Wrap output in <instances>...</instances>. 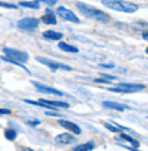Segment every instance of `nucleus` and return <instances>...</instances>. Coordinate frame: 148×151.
Wrapping results in <instances>:
<instances>
[{
    "instance_id": "obj_1",
    "label": "nucleus",
    "mask_w": 148,
    "mask_h": 151,
    "mask_svg": "<svg viewBox=\"0 0 148 151\" xmlns=\"http://www.w3.org/2000/svg\"><path fill=\"white\" fill-rule=\"evenodd\" d=\"M102 3L106 7L115 10V11H122V12H134L139 10V6L130 1H122V0H103Z\"/></svg>"
},
{
    "instance_id": "obj_2",
    "label": "nucleus",
    "mask_w": 148,
    "mask_h": 151,
    "mask_svg": "<svg viewBox=\"0 0 148 151\" xmlns=\"http://www.w3.org/2000/svg\"><path fill=\"white\" fill-rule=\"evenodd\" d=\"M77 7H78V10H80L84 15L88 17V18H95V19L100 21V22H108V21H110V17H108L106 12L100 11V10H97V8L89 7L88 4L77 3Z\"/></svg>"
},
{
    "instance_id": "obj_3",
    "label": "nucleus",
    "mask_w": 148,
    "mask_h": 151,
    "mask_svg": "<svg viewBox=\"0 0 148 151\" xmlns=\"http://www.w3.org/2000/svg\"><path fill=\"white\" fill-rule=\"evenodd\" d=\"M144 88L145 87L141 85V84H119L118 87L110 88L108 91L110 92H119V93H134V92L143 91Z\"/></svg>"
},
{
    "instance_id": "obj_4",
    "label": "nucleus",
    "mask_w": 148,
    "mask_h": 151,
    "mask_svg": "<svg viewBox=\"0 0 148 151\" xmlns=\"http://www.w3.org/2000/svg\"><path fill=\"white\" fill-rule=\"evenodd\" d=\"M4 54H6V56L7 58H10V59H14L16 60V62H19V63H22V62H26V60L29 59V55L26 54V52L24 51H18V50H14V48H3Z\"/></svg>"
},
{
    "instance_id": "obj_5",
    "label": "nucleus",
    "mask_w": 148,
    "mask_h": 151,
    "mask_svg": "<svg viewBox=\"0 0 148 151\" xmlns=\"http://www.w3.org/2000/svg\"><path fill=\"white\" fill-rule=\"evenodd\" d=\"M40 63L45 65V66H48L51 70H59V69H62V70H66V72H70L71 70V68L70 66H67V65H63V63H58V62H54V60H49L47 59V58H43V56H37L36 58Z\"/></svg>"
},
{
    "instance_id": "obj_6",
    "label": "nucleus",
    "mask_w": 148,
    "mask_h": 151,
    "mask_svg": "<svg viewBox=\"0 0 148 151\" xmlns=\"http://www.w3.org/2000/svg\"><path fill=\"white\" fill-rule=\"evenodd\" d=\"M56 12H58V15H60L64 21H69V22H74V24H78V22H80L78 17H77L73 11L67 10L66 7H59Z\"/></svg>"
},
{
    "instance_id": "obj_7",
    "label": "nucleus",
    "mask_w": 148,
    "mask_h": 151,
    "mask_svg": "<svg viewBox=\"0 0 148 151\" xmlns=\"http://www.w3.org/2000/svg\"><path fill=\"white\" fill-rule=\"evenodd\" d=\"M40 21L37 18H24V19L18 21V28L21 29H36L39 26Z\"/></svg>"
},
{
    "instance_id": "obj_8",
    "label": "nucleus",
    "mask_w": 148,
    "mask_h": 151,
    "mask_svg": "<svg viewBox=\"0 0 148 151\" xmlns=\"http://www.w3.org/2000/svg\"><path fill=\"white\" fill-rule=\"evenodd\" d=\"M33 85H34L40 92H44V93H51V95H56V96L63 95V92L58 91L55 88H51V87H47V85H43V84H39V83H36V81H33Z\"/></svg>"
},
{
    "instance_id": "obj_9",
    "label": "nucleus",
    "mask_w": 148,
    "mask_h": 151,
    "mask_svg": "<svg viewBox=\"0 0 148 151\" xmlns=\"http://www.w3.org/2000/svg\"><path fill=\"white\" fill-rule=\"evenodd\" d=\"M59 125H62L63 128L69 129V131H71L74 135H80L81 133V129L78 125H76L74 122H70V121H66V119H59Z\"/></svg>"
},
{
    "instance_id": "obj_10",
    "label": "nucleus",
    "mask_w": 148,
    "mask_h": 151,
    "mask_svg": "<svg viewBox=\"0 0 148 151\" xmlns=\"http://www.w3.org/2000/svg\"><path fill=\"white\" fill-rule=\"evenodd\" d=\"M55 140H56V143H59V144H70L76 140V137L73 135H70V133H60V135L56 136Z\"/></svg>"
},
{
    "instance_id": "obj_11",
    "label": "nucleus",
    "mask_w": 148,
    "mask_h": 151,
    "mask_svg": "<svg viewBox=\"0 0 148 151\" xmlns=\"http://www.w3.org/2000/svg\"><path fill=\"white\" fill-rule=\"evenodd\" d=\"M43 36L48 40H60L63 37V35L59 32H55V30H45V32L43 33Z\"/></svg>"
},
{
    "instance_id": "obj_12",
    "label": "nucleus",
    "mask_w": 148,
    "mask_h": 151,
    "mask_svg": "<svg viewBox=\"0 0 148 151\" xmlns=\"http://www.w3.org/2000/svg\"><path fill=\"white\" fill-rule=\"evenodd\" d=\"M93 148H95V143H93V142H88V143L80 144V146L74 147L73 151H92Z\"/></svg>"
},
{
    "instance_id": "obj_13",
    "label": "nucleus",
    "mask_w": 148,
    "mask_h": 151,
    "mask_svg": "<svg viewBox=\"0 0 148 151\" xmlns=\"http://www.w3.org/2000/svg\"><path fill=\"white\" fill-rule=\"evenodd\" d=\"M103 106L107 109H112V110H118V111H124V110L128 109L126 106H122V104H118V103H112V102H104Z\"/></svg>"
},
{
    "instance_id": "obj_14",
    "label": "nucleus",
    "mask_w": 148,
    "mask_h": 151,
    "mask_svg": "<svg viewBox=\"0 0 148 151\" xmlns=\"http://www.w3.org/2000/svg\"><path fill=\"white\" fill-rule=\"evenodd\" d=\"M58 47H59L62 51H66V52H78V48L73 47V45H70V44H67V43H63V41H60V43L58 44Z\"/></svg>"
},
{
    "instance_id": "obj_15",
    "label": "nucleus",
    "mask_w": 148,
    "mask_h": 151,
    "mask_svg": "<svg viewBox=\"0 0 148 151\" xmlns=\"http://www.w3.org/2000/svg\"><path fill=\"white\" fill-rule=\"evenodd\" d=\"M41 21H43L44 24H47V25H55V24H56L55 15H54V14H51V12H47L45 15H43Z\"/></svg>"
},
{
    "instance_id": "obj_16",
    "label": "nucleus",
    "mask_w": 148,
    "mask_h": 151,
    "mask_svg": "<svg viewBox=\"0 0 148 151\" xmlns=\"http://www.w3.org/2000/svg\"><path fill=\"white\" fill-rule=\"evenodd\" d=\"M19 6L28 8H39V1H19Z\"/></svg>"
},
{
    "instance_id": "obj_17",
    "label": "nucleus",
    "mask_w": 148,
    "mask_h": 151,
    "mask_svg": "<svg viewBox=\"0 0 148 151\" xmlns=\"http://www.w3.org/2000/svg\"><path fill=\"white\" fill-rule=\"evenodd\" d=\"M121 137H122L124 140H126L128 143H130L133 147H139V146H140V143H139L137 140H134L133 137H130V136H128V135H121Z\"/></svg>"
},
{
    "instance_id": "obj_18",
    "label": "nucleus",
    "mask_w": 148,
    "mask_h": 151,
    "mask_svg": "<svg viewBox=\"0 0 148 151\" xmlns=\"http://www.w3.org/2000/svg\"><path fill=\"white\" fill-rule=\"evenodd\" d=\"M4 136H6V139H7V140H15L16 132L14 131V129H6V132H4Z\"/></svg>"
},
{
    "instance_id": "obj_19",
    "label": "nucleus",
    "mask_w": 148,
    "mask_h": 151,
    "mask_svg": "<svg viewBox=\"0 0 148 151\" xmlns=\"http://www.w3.org/2000/svg\"><path fill=\"white\" fill-rule=\"evenodd\" d=\"M102 78L103 80H115V77L114 76H111V74H106V73H102Z\"/></svg>"
},
{
    "instance_id": "obj_20",
    "label": "nucleus",
    "mask_w": 148,
    "mask_h": 151,
    "mask_svg": "<svg viewBox=\"0 0 148 151\" xmlns=\"http://www.w3.org/2000/svg\"><path fill=\"white\" fill-rule=\"evenodd\" d=\"M0 114H11L8 109H0Z\"/></svg>"
},
{
    "instance_id": "obj_21",
    "label": "nucleus",
    "mask_w": 148,
    "mask_h": 151,
    "mask_svg": "<svg viewBox=\"0 0 148 151\" xmlns=\"http://www.w3.org/2000/svg\"><path fill=\"white\" fill-rule=\"evenodd\" d=\"M95 81H96V83H100V84H107V83H110V81H106V80H103V78H96Z\"/></svg>"
},
{
    "instance_id": "obj_22",
    "label": "nucleus",
    "mask_w": 148,
    "mask_h": 151,
    "mask_svg": "<svg viewBox=\"0 0 148 151\" xmlns=\"http://www.w3.org/2000/svg\"><path fill=\"white\" fill-rule=\"evenodd\" d=\"M28 124L29 125H32V127H34V125H37V124H40V121H37V119L36 121H28Z\"/></svg>"
},
{
    "instance_id": "obj_23",
    "label": "nucleus",
    "mask_w": 148,
    "mask_h": 151,
    "mask_svg": "<svg viewBox=\"0 0 148 151\" xmlns=\"http://www.w3.org/2000/svg\"><path fill=\"white\" fill-rule=\"evenodd\" d=\"M100 66H102V68H114V65H112V63H107V65H106V63H102Z\"/></svg>"
},
{
    "instance_id": "obj_24",
    "label": "nucleus",
    "mask_w": 148,
    "mask_h": 151,
    "mask_svg": "<svg viewBox=\"0 0 148 151\" xmlns=\"http://www.w3.org/2000/svg\"><path fill=\"white\" fill-rule=\"evenodd\" d=\"M44 3L49 4V6H54V4H56V1H55V0H52V1H48V0H44Z\"/></svg>"
},
{
    "instance_id": "obj_25",
    "label": "nucleus",
    "mask_w": 148,
    "mask_h": 151,
    "mask_svg": "<svg viewBox=\"0 0 148 151\" xmlns=\"http://www.w3.org/2000/svg\"><path fill=\"white\" fill-rule=\"evenodd\" d=\"M143 37H144L145 40H148V30H147V32H144V33H143Z\"/></svg>"
},
{
    "instance_id": "obj_26",
    "label": "nucleus",
    "mask_w": 148,
    "mask_h": 151,
    "mask_svg": "<svg viewBox=\"0 0 148 151\" xmlns=\"http://www.w3.org/2000/svg\"><path fill=\"white\" fill-rule=\"evenodd\" d=\"M125 148H128V150H130V151H139V150H136V148H132V147H125Z\"/></svg>"
},
{
    "instance_id": "obj_27",
    "label": "nucleus",
    "mask_w": 148,
    "mask_h": 151,
    "mask_svg": "<svg viewBox=\"0 0 148 151\" xmlns=\"http://www.w3.org/2000/svg\"><path fill=\"white\" fill-rule=\"evenodd\" d=\"M47 114H48V115H59L58 113H47Z\"/></svg>"
},
{
    "instance_id": "obj_28",
    "label": "nucleus",
    "mask_w": 148,
    "mask_h": 151,
    "mask_svg": "<svg viewBox=\"0 0 148 151\" xmlns=\"http://www.w3.org/2000/svg\"><path fill=\"white\" fill-rule=\"evenodd\" d=\"M22 151H33V150H32V148H24Z\"/></svg>"
},
{
    "instance_id": "obj_29",
    "label": "nucleus",
    "mask_w": 148,
    "mask_h": 151,
    "mask_svg": "<svg viewBox=\"0 0 148 151\" xmlns=\"http://www.w3.org/2000/svg\"><path fill=\"white\" fill-rule=\"evenodd\" d=\"M145 51H147V54H148V47H147V50H145Z\"/></svg>"
}]
</instances>
